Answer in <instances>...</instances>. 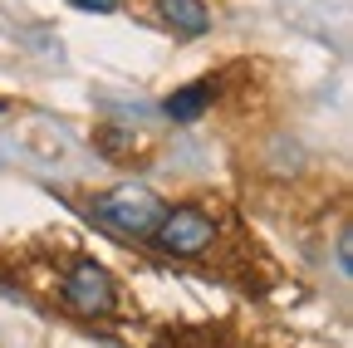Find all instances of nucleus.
<instances>
[{
	"instance_id": "1",
	"label": "nucleus",
	"mask_w": 353,
	"mask_h": 348,
	"mask_svg": "<svg viewBox=\"0 0 353 348\" xmlns=\"http://www.w3.org/2000/svg\"><path fill=\"white\" fill-rule=\"evenodd\" d=\"M94 216H99L108 231H118V236L148 240V236L157 231V221L167 216V206H162V196H157L152 187H143V182H123V187L94 196Z\"/></svg>"
},
{
	"instance_id": "2",
	"label": "nucleus",
	"mask_w": 353,
	"mask_h": 348,
	"mask_svg": "<svg viewBox=\"0 0 353 348\" xmlns=\"http://www.w3.org/2000/svg\"><path fill=\"white\" fill-rule=\"evenodd\" d=\"M64 304L83 319H103L118 304V285L99 260H74L69 275H64Z\"/></svg>"
},
{
	"instance_id": "3",
	"label": "nucleus",
	"mask_w": 353,
	"mask_h": 348,
	"mask_svg": "<svg viewBox=\"0 0 353 348\" xmlns=\"http://www.w3.org/2000/svg\"><path fill=\"white\" fill-rule=\"evenodd\" d=\"M152 240L167 255H206L211 240H216V221L206 211H196V206H176V211H167L157 221Z\"/></svg>"
},
{
	"instance_id": "4",
	"label": "nucleus",
	"mask_w": 353,
	"mask_h": 348,
	"mask_svg": "<svg viewBox=\"0 0 353 348\" xmlns=\"http://www.w3.org/2000/svg\"><path fill=\"white\" fill-rule=\"evenodd\" d=\"M152 10H157V20L172 30V34H206L211 30V10L201 6V0H152Z\"/></svg>"
},
{
	"instance_id": "5",
	"label": "nucleus",
	"mask_w": 353,
	"mask_h": 348,
	"mask_svg": "<svg viewBox=\"0 0 353 348\" xmlns=\"http://www.w3.org/2000/svg\"><path fill=\"white\" fill-rule=\"evenodd\" d=\"M211 99H216V83L211 79H196V83H187V89H176L162 108H167L172 123H192V118H201L211 108Z\"/></svg>"
},
{
	"instance_id": "6",
	"label": "nucleus",
	"mask_w": 353,
	"mask_h": 348,
	"mask_svg": "<svg viewBox=\"0 0 353 348\" xmlns=\"http://www.w3.org/2000/svg\"><path fill=\"white\" fill-rule=\"evenodd\" d=\"M69 6H79V10H94V15H108V10H118L123 0H69Z\"/></svg>"
},
{
	"instance_id": "7",
	"label": "nucleus",
	"mask_w": 353,
	"mask_h": 348,
	"mask_svg": "<svg viewBox=\"0 0 353 348\" xmlns=\"http://www.w3.org/2000/svg\"><path fill=\"white\" fill-rule=\"evenodd\" d=\"M0 113H6V99H0Z\"/></svg>"
}]
</instances>
